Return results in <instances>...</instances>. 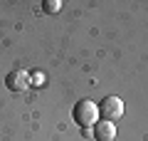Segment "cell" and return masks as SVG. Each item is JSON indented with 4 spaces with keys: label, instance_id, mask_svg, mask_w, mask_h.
<instances>
[{
    "label": "cell",
    "instance_id": "obj_1",
    "mask_svg": "<svg viewBox=\"0 0 148 141\" xmlns=\"http://www.w3.org/2000/svg\"><path fill=\"white\" fill-rule=\"evenodd\" d=\"M72 116L82 129H94V124L99 121V104H94L91 99H79L74 104Z\"/></svg>",
    "mask_w": 148,
    "mask_h": 141
},
{
    "label": "cell",
    "instance_id": "obj_5",
    "mask_svg": "<svg viewBox=\"0 0 148 141\" xmlns=\"http://www.w3.org/2000/svg\"><path fill=\"white\" fill-rule=\"evenodd\" d=\"M59 8H62V3H59V0H45V3H42V10L47 12V15L59 12Z\"/></svg>",
    "mask_w": 148,
    "mask_h": 141
},
{
    "label": "cell",
    "instance_id": "obj_4",
    "mask_svg": "<svg viewBox=\"0 0 148 141\" xmlns=\"http://www.w3.org/2000/svg\"><path fill=\"white\" fill-rule=\"evenodd\" d=\"M94 139L96 141H114L116 139V126H114V121H96L94 124Z\"/></svg>",
    "mask_w": 148,
    "mask_h": 141
},
{
    "label": "cell",
    "instance_id": "obj_3",
    "mask_svg": "<svg viewBox=\"0 0 148 141\" xmlns=\"http://www.w3.org/2000/svg\"><path fill=\"white\" fill-rule=\"evenodd\" d=\"M30 84H32L30 82V72H25V69H12L5 77V87L10 89V92H25Z\"/></svg>",
    "mask_w": 148,
    "mask_h": 141
},
{
    "label": "cell",
    "instance_id": "obj_6",
    "mask_svg": "<svg viewBox=\"0 0 148 141\" xmlns=\"http://www.w3.org/2000/svg\"><path fill=\"white\" fill-rule=\"evenodd\" d=\"M30 82H35V84H42L45 79H42V72H32L30 74Z\"/></svg>",
    "mask_w": 148,
    "mask_h": 141
},
{
    "label": "cell",
    "instance_id": "obj_2",
    "mask_svg": "<svg viewBox=\"0 0 148 141\" xmlns=\"http://www.w3.org/2000/svg\"><path fill=\"white\" fill-rule=\"evenodd\" d=\"M121 116H123V102L119 97H114V94H106L104 99H101V104H99V119L116 124Z\"/></svg>",
    "mask_w": 148,
    "mask_h": 141
}]
</instances>
